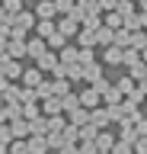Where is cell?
<instances>
[{"instance_id": "cell-1", "label": "cell", "mask_w": 147, "mask_h": 154, "mask_svg": "<svg viewBox=\"0 0 147 154\" xmlns=\"http://www.w3.org/2000/svg\"><path fill=\"white\" fill-rule=\"evenodd\" d=\"M128 48H134V51H144V48H147V32H144V29L131 32V38H128Z\"/></svg>"}, {"instance_id": "cell-2", "label": "cell", "mask_w": 147, "mask_h": 154, "mask_svg": "<svg viewBox=\"0 0 147 154\" xmlns=\"http://www.w3.org/2000/svg\"><path fill=\"white\" fill-rule=\"evenodd\" d=\"M122 51H125V48H118V45H106L102 58H106L109 64H122Z\"/></svg>"}, {"instance_id": "cell-3", "label": "cell", "mask_w": 147, "mask_h": 154, "mask_svg": "<svg viewBox=\"0 0 147 154\" xmlns=\"http://www.w3.org/2000/svg\"><path fill=\"white\" fill-rule=\"evenodd\" d=\"M115 13H118L122 19L134 16V0H118V3H115Z\"/></svg>"}, {"instance_id": "cell-4", "label": "cell", "mask_w": 147, "mask_h": 154, "mask_svg": "<svg viewBox=\"0 0 147 154\" xmlns=\"http://www.w3.org/2000/svg\"><path fill=\"white\" fill-rule=\"evenodd\" d=\"M58 32H61V35H74V32H77V19H74V16H64Z\"/></svg>"}, {"instance_id": "cell-5", "label": "cell", "mask_w": 147, "mask_h": 154, "mask_svg": "<svg viewBox=\"0 0 147 154\" xmlns=\"http://www.w3.org/2000/svg\"><path fill=\"white\" fill-rule=\"evenodd\" d=\"M112 144H115V141H112L109 132H99L96 135V148H99V151H112Z\"/></svg>"}, {"instance_id": "cell-6", "label": "cell", "mask_w": 147, "mask_h": 154, "mask_svg": "<svg viewBox=\"0 0 147 154\" xmlns=\"http://www.w3.org/2000/svg\"><path fill=\"white\" fill-rule=\"evenodd\" d=\"M137 61H141V51H134V48H125V51H122V64H137Z\"/></svg>"}, {"instance_id": "cell-7", "label": "cell", "mask_w": 147, "mask_h": 154, "mask_svg": "<svg viewBox=\"0 0 147 154\" xmlns=\"http://www.w3.org/2000/svg\"><path fill=\"white\" fill-rule=\"evenodd\" d=\"M39 16L42 19H51V16H54V0H42V3H39Z\"/></svg>"}, {"instance_id": "cell-8", "label": "cell", "mask_w": 147, "mask_h": 154, "mask_svg": "<svg viewBox=\"0 0 147 154\" xmlns=\"http://www.w3.org/2000/svg\"><path fill=\"white\" fill-rule=\"evenodd\" d=\"M19 10H22V0H3V13L7 16H16Z\"/></svg>"}, {"instance_id": "cell-9", "label": "cell", "mask_w": 147, "mask_h": 154, "mask_svg": "<svg viewBox=\"0 0 147 154\" xmlns=\"http://www.w3.org/2000/svg\"><path fill=\"white\" fill-rule=\"evenodd\" d=\"M80 32V42H83V48H93V42H96V32L93 29H77Z\"/></svg>"}, {"instance_id": "cell-10", "label": "cell", "mask_w": 147, "mask_h": 154, "mask_svg": "<svg viewBox=\"0 0 147 154\" xmlns=\"http://www.w3.org/2000/svg\"><path fill=\"white\" fill-rule=\"evenodd\" d=\"M77 100H80V103H83V106H96V103H99V93H96V90H93V87H90L87 93H83V96H77Z\"/></svg>"}, {"instance_id": "cell-11", "label": "cell", "mask_w": 147, "mask_h": 154, "mask_svg": "<svg viewBox=\"0 0 147 154\" xmlns=\"http://www.w3.org/2000/svg\"><path fill=\"white\" fill-rule=\"evenodd\" d=\"M7 48H10V55H13V58H22V55H26V45H22V38H13Z\"/></svg>"}, {"instance_id": "cell-12", "label": "cell", "mask_w": 147, "mask_h": 154, "mask_svg": "<svg viewBox=\"0 0 147 154\" xmlns=\"http://www.w3.org/2000/svg\"><path fill=\"white\" fill-rule=\"evenodd\" d=\"M42 51H45V42H42V38H35V42H29V45H26V55H35V58H39Z\"/></svg>"}, {"instance_id": "cell-13", "label": "cell", "mask_w": 147, "mask_h": 154, "mask_svg": "<svg viewBox=\"0 0 147 154\" xmlns=\"http://www.w3.org/2000/svg\"><path fill=\"white\" fill-rule=\"evenodd\" d=\"M29 151H32V154H45V151H48V141H45V138H32Z\"/></svg>"}, {"instance_id": "cell-14", "label": "cell", "mask_w": 147, "mask_h": 154, "mask_svg": "<svg viewBox=\"0 0 147 154\" xmlns=\"http://www.w3.org/2000/svg\"><path fill=\"white\" fill-rule=\"evenodd\" d=\"M22 80H26L29 87H39V84H42V71H26V74H22Z\"/></svg>"}, {"instance_id": "cell-15", "label": "cell", "mask_w": 147, "mask_h": 154, "mask_svg": "<svg viewBox=\"0 0 147 154\" xmlns=\"http://www.w3.org/2000/svg\"><path fill=\"white\" fill-rule=\"evenodd\" d=\"M39 67H58V58L48 55V51H42L39 55Z\"/></svg>"}, {"instance_id": "cell-16", "label": "cell", "mask_w": 147, "mask_h": 154, "mask_svg": "<svg viewBox=\"0 0 147 154\" xmlns=\"http://www.w3.org/2000/svg\"><path fill=\"white\" fill-rule=\"evenodd\" d=\"M141 77H147V64H144V61L131 64V80H141Z\"/></svg>"}, {"instance_id": "cell-17", "label": "cell", "mask_w": 147, "mask_h": 154, "mask_svg": "<svg viewBox=\"0 0 147 154\" xmlns=\"http://www.w3.org/2000/svg\"><path fill=\"white\" fill-rule=\"evenodd\" d=\"M115 90L118 93H131V90H134V80H131V77H122V80L115 84Z\"/></svg>"}, {"instance_id": "cell-18", "label": "cell", "mask_w": 147, "mask_h": 154, "mask_svg": "<svg viewBox=\"0 0 147 154\" xmlns=\"http://www.w3.org/2000/svg\"><path fill=\"white\" fill-rule=\"evenodd\" d=\"M122 23H125V19L118 16L115 10H112V13H109V16H106V26H109V29H122Z\"/></svg>"}, {"instance_id": "cell-19", "label": "cell", "mask_w": 147, "mask_h": 154, "mask_svg": "<svg viewBox=\"0 0 147 154\" xmlns=\"http://www.w3.org/2000/svg\"><path fill=\"white\" fill-rule=\"evenodd\" d=\"M54 10H61V13H74V0H54Z\"/></svg>"}, {"instance_id": "cell-20", "label": "cell", "mask_w": 147, "mask_h": 154, "mask_svg": "<svg viewBox=\"0 0 147 154\" xmlns=\"http://www.w3.org/2000/svg\"><path fill=\"white\" fill-rule=\"evenodd\" d=\"M51 32H54V23H51V19H42V23H39V35H45V38H48Z\"/></svg>"}, {"instance_id": "cell-21", "label": "cell", "mask_w": 147, "mask_h": 154, "mask_svg": "<svg viewBox=\"0 0 147 154\" xmlns=\"http://www.w3.org/2000/svg\"><path fill=\"white\" fill-rule=\"evenodd\" d=\"M106 103H109V106H115V103H122V93H118L115 87H109V90H106Z\"/></svg>"}, {"instance_id": "cell-22", "label": "cell", "mask_w": 147, "mask_h": 154, "mask_svg": "<svg viewBox=\"0 0 147 154\" xmlns=\"http://www.w3.org/2000/svg\"><path fill=\"white\" fill-rule=\"evenodd\" d=\"M112 154H134V148L128 141H118V144H112Z\"/></svg>"}, {"instance_id": "cell-23", "label": "cell", "mask_w": 147, "mask_h": 154, "mask_svg": "<svg viewBox=\"0 0 147 154\" xmlns=\"http://www.w3.org/2000/svg\"><path fill=\"white\" fill-rule=\"evenodd\" d=\"M109 122V112L106 109H96V112H93V125H106Z\"/></svg>"}, {"instance_id": "cell-24", "label": "cell", "mask_w": 147, "mask_h": 154, "mask_svg": "<svg viewBox=\"0 0 147 154\" xmlns=\"http://www.w3.org/2000/svg\"><path fill=\"white\" fill-rule=\"evenodd\" d=\"M61 61H64V64H77V51H74V48H64Z\"/></svg>"}, {"instance_id": "cell-25", "label": "cell", "mask_w": 147, "mask_h": 154, "mask_svg": "<svg viewBox=\"0 0 147 154\" xmlns=\"http://www.w3.org/2000/svg\"><path fill=\"white\" fill-rule=\"evenodd\" d=\"M45 109H48V112H58V109H61L58 96H48V100H45Z\"/></svg>"}, {"instance_id": "cell-26", "label": "cell", "mask_w": 147, "mask_h": 154, "mask_svg": "<svg viewBox=\"0 0 147 154\" xmlns=\"http://www.w3.org/2000/svg\"><path fill=\"white\" fill-rule=\"evenodd\" d=\"M51 93H67V80H54L51 84Z\"/></svg>"}, {"instance_id": "cell-27", "label": "cell", "mask_w": 147, "mask_h": 154, "mask_svg": "<svg viewBox=\"0 0 147 154\" xmlns=\"http://www.w3.org/2000/svg\"><path fill=\"white\" fill-rule=\"evenodd\" d=\"M131 148H134V151H137V154H147V138H137V141H134V144H131Z\"/></svg>"}, {"instance_id": "cell-28", "label": "cell", "mask_w": 147, "mask_h": 154, "mask_svg": "<svg viewBox=\"0 0 147 154\" xmlns=\"http://www.w3.org/2000/svg\"><path fill=\"white\" fill-rule=\"evenodd\" d=\"M96 3H99V10H109V13H112V10H115V3H118V0H96Z\"/></svg>"}, {"instance_id": "cell-29", "label": "cell", "mask_w": 147, "mask_h": 154, "mask_svg": "<svg viewBox=\"0 0 147 154\" xmlns=\"http://www.w3.org/2000/svg\"><path fill=\"white\" fill-rule=\"evenodd\" d=\"M13 132H16V135H26V132H29V125H26V122H13Z\"/></svg>"}, {"instance_id": "cell-30", "label": "cell", "mask_w": 147, "mask_h": 154, "mask_svg": "<svg viewBox=\"0 0 147 154\" xmlns=\"http://www.w3.org/2000/svg\"><path fill=\"white\" fill-rule=\"evenodd\" d=\"M70 112H74V122H87V112L83 109H70Z\"/></svg>"}, {"instance_id": "cell-31", "label": "cell", "mask_w": 147, "mask_h": 154, "mask_svg": "<svg viewBox=\"0 0 147 154\" xmlns=\"http://www.w3.org/2000/svg\"><path fill=\"white\" fill-rule=\"evenodd\" d=\"M137 26H141V29H147V13H144V10L137 13Z\"/></svg>"}, {"instance_id": "cell-32", "label": "cell", "mask_w": 147, "mask_h": 154, "mask_svg": "<svg viewBox=\"0 0 147 154\" xmlns=\"http://www.w3.org/2000/svg\"><path fill=\"white\" fill-rule=\"evenodd\" d=\"M137 90H141V93L147 96V77H141V87H137Z\"/></svg>"}, {"instance_id": "cell-33", "label": "cell", "mask_w": 147, "mask_h": 154, "mask_svg": "<svg viewBox=\"0 0 147 154\" xmlns=\"http://www.w3.org/2000/svg\"><path fill=\"white\" fill-rule=\"evenodd\" d=\"M137 3H141V10H144V13H147V0H137Z\"/></svg>"}, {"instance_id": "cell-34", "label": "cell", "mask_w": 147, "mask_h": 154, "mask_svg": "<svg viewBox=\"0 0 147 154\" xmlns=\"http://www.w3.org/2000/svg\"><path fill=\"white\" fill-rule=\"evenodd\" d=\"M141 61H144V64H147V48H144V51H141Z\"/></svg>"}, {"instance_id": "cell-35", "label": "cell", "mask_w": 147, "mask_h": 154, "mask_svg": "<svg viewBox=\"0 0 147 154\" xmlns=\"http://www.w3.org/2000/svg\"><path fill=\"white\" fill-rule=\"evenodd\" d=\"M61 154H64V151H61Z\"/></svg>"}]
</instances>
